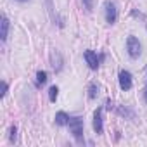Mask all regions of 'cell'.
Masks as SVG:
<instances>
[{
    "instance_id": "obj_17",
    "label": "cell",
    "mask_w": 147,
    "mask_h": 147,
    "mask_svg": "<svg viewBox=\"0 0 147 147\" xmlns=\"http://www.w3.org/2000/svg\"><path fill=\"white\" fill-rule=\"evenodd\" d=\"M19 2H28V0H19Z\"/></svg>"
},
{
    "instance_id": "obj_12",
    "label": "cell",
    "mask_w": 147,
    "mask_h": 147,
    "mask_svg": "<svg viewBox=\"0 0 147 147\" xmlns=\"http://www.w3.org/2000/svg\"><path fill=\"white\" fill-rule=\"evenodd\" d=\"M57 95H59V88H57L55 85H54V87H50V90H49V99H50L52 102H55Z\"/></svg>"
},
{
    "instance_id": "obj_14",
    "label": "cell",
    "mask_w": 147,
    "mask_h": 147,
    "mask_svg": "<svg viewBox=\"0 0 147 147\" xmlns=\"http://www.w3.org/2000/svg\"><path fill=\"white\" fill-rule=\"evenodd\" d=\"M16 131H18V128L12 125L11 126V135H9V138H11V142H16Z\"/></svg>"
},
{
    "instance_id": "obj_2",
    "label": "cell",
    "mask_w": 147,
    "mask_h": 147,
    "mask_svg": "<svg viewBox=\"0 0 147 147\" xmlns=\"http://www.w3.org/2000/svg\"><path fill=\"white\" fill-rule=\"evenodd\" d=\"M126 49H128L130 57H138L142 54V45H140L138 38H135V36H128L126 38Z\"/></svg>"
},
{
    "instance_id": "obj_4",
    "label": "cell",
    "mask_w": 147,
    "mask_h": 147,
    "mask_svg": "<svg viewBox=\"0 0 147 147\" xmlns=\"http://www.w3.org/2000/svg\"><path fill=\"white\" fill-rule=\"evenodd\" d=\"M83 55H85V61H87L90 69H97L99 67V57H97V54L94 50H85Z\"/></svg>"
},
{
    "instance_id": "obj_3",
    "label": "cell",
    "mask_w": 147,
    "mask_h": 147,
    "mask_svg": "<svg viewBox=\"0 0 147 147\" xmlns=\"http://www.w3.org/2000/svg\"><path fill=\"white\" fill-rule=\"evenodd\" d=\"M118 19V9L114 5V2H111V0H107L106 2V21L109 24H114Z\"/></svg>"
},
{
    "instance_id": "obj_11",
    "label": "cell",
    "mask_w": 147,
    "mask_h": 147,
    "mask_svg": "<svg viewBox=\"0 0 147 147\" xmlns=\"http://www.w3.org/2000/svg\"><path fill=\"white\" fill-rule=\"evenodd\" d=\"M88 92H90V94H88V97H90V99H95V97L99 95V87H97L95 83H92V85L88 87Z\"/></svg>"
},
{
    "instance_id": "obj_15",
    "label": "cell",
    "mask_w": 147,
    "mask_h": 147,
    "mask_svg": "<svg viewBox=\"0 0 147 147\" xmlns=\"http://www.w3.org/2000/svg\"><path fill=\"white\" fill-rule=\"evenodd\" d=\"M5 94H7V83L2 82V97H5Z\"/></svg>"
},
{
    "instance_id": "obj_5",
    "label": "cell",
    "mask_w": 147,
    "mask_h": 147,
    "mask_svg": "<svg viewBox=\"0 0 147 147\" xmlns=\"http://www.w3.org/2000/svg\"><path fill=\"white\" fill-rule=\"evenodd\" d=\"M119 87L123 90H130L131 88V75L128 71H121L119 73Z\"/></svg>"
},
{
    "instance_id": "obj_13",
    "label": "cell",
    "mask_w": 147,
    "mask_h": 147,
    "mask_svg": "<svg viewBox=\"0 0 147 147\" xmlns=\"http://www.w3.org/2000/svg\"><path fill=\"white\" fill-rule=\"evenodd\" d=\"M83 2V7L87 12H92L94 11V5H95V0H82Z\"/></svg>"
},
{
    "instance_id": "obj_1",
    "label": "cell",
    "mask_w": 147,
    "mask_h": 147,
    "mask_svg": "<svg viewBox=\"0 0 147 147\" xmlns=\"http://www.w3.org/2000/svg\"><path fill=\"white\" fill-rule=\"evenodd\" d=\"M67 125H69L71 133L75 135V138L78 142H82L83 140V121H82V118H69Z\"/></svg>"
},
{
    "instance_id": "obj_16",
    "label": "cell",
    "mask_w": 147,
    "mask_h": 147,
    "mask_svg": "<svg viewBox=\"0 0 147 147\" xmlns=\"http://www.w3.org/2000/svg\"><path fill=\"white\" fill-rule=\"evenodd\" d=\"M144 97H145V102H147V88H145V92H144Z\"/></svg>"
},
{
    "instance_id": "obj_10",
    "label": "cell",
    "mask_w": 147,
    "mask_h": 147,
    "mask_svg": "<svg viewBox=\"0 0 147 147\" xmlns=\"http://www.w3.org/2000/svg\"><path fill=\"white\" fill-rule=\"evenodd\" d=\"M45 82H47V73L45 71H38L36 73V83L38 85H43Z\"/></svg>"
},
{
    "instance_id": "obj_7",
    "label": "cell",
    "mask_w": 147,
    "mask_h": 147,
    "mask_svg": "<svg viewBox=\"0 0 147 147\" xmlns=\"http://www.w3.org/2000/svg\"><path fill=\"white\" fill-rule=\"evenodd\" d=\"M50 62H52V67H54V71H61V67H62V59H61V54L59 52H52L50 54Z\"/></svg>"
},
{
    "instance_id": "obj_8",
    "label": "cell",
    "mask_w": 147,
    "mask_h": 147,
    "mask_svg": "<svg viewBox=\"0 0 147 147\" xmlns=\"http://www.w3.org/2000/svg\"><path fill=\"white\" fill-rule=\"evenodd\" d=\"M7 31H9V19L5 16H2V31H0V38H2V42L7 40Z\"/></svg>"
},
{
    "instance_id": "obj_6",
    "label": "cell",
    "mask_w": 147,
    "mask_h": 147,
    "mask_svg": "<svg viewBox=\"0 0 147 147\" xmlns=\"http://www.w3.org/2000/svg\"><path fill=\"white\" fill-rule=\"evenodd\" d=\"M94 130L97 131V135H100L104 131V126H102V109H95V113H94Z\"/></svg>"
},
{
    "instance_id": "obj_9",
    "label": "cell",
    "mask_w": 147,
    "mask_h": 147,
    "mask_svg": "<svg viewBox=\"0 0 147 147\" xmlns=\"http://www.w3.org/2000/svg\"><path fill=\"white\" fill-rule=\"evenodd\" d=\"M67 121H69V116L66 114V113H62V111H59L57 114H55V123L57 125H67Z\"/></svg>"
}]
</instances>
